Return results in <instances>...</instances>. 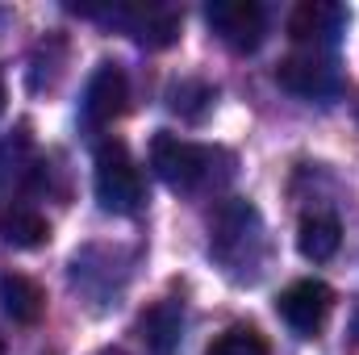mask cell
Returning <instances> with one entry per match:
<instances>
[{"label": "cell", "instance_id": "cell-12", "mask_svg": "<svg viewBox=\"0 0 359 355\" xmlns=\"http://www.w3.org/2000/svg\"><path fill=\"white\" fill-rule=\"evenodd\" d=\"M130 13V29L142 46L159 51V46H172L180 38V13L168 4H155V8H126Z\"/></svg>", "mask_w": 359, "mask_h": 355}, {"label": "cell", "instance_id": "cell-9", "mask_svg": "<svg viewBox=\"0 0 359 355\" xmlns=\"http://www.w3.org/2000/svg\"><path fill=\"white\" fill-rule=\"evenodd\" d=\"M297 247H301V255L313 260V264L334 260L339 247H343V226H339V217H334V213H305L301 226H297Z\"/></svg>", "mask_w": 359, "mask_h": 355}, {"label": "cell", "instance_id": "cell-3", "mask_svg": "<svg viewBox=\"0 0 359 355\" xmlns=\"http://www.w3.org/2000/svg\"><path fill=\"white\" fill-rule=\"evenodd\" d=\"M205 21L230 51H255L268 34V13L259 0H213L205 4Z\"/></svg>", "mask_w": 359, "mask_h": 355}, {"label": "cell", "instance_id": "cell-10", "mask_svg": "<svg viewBox=\"0 0 359 355\" xmlns=\"http://www.w3.org/2000/svg\"><path fill=\"white\" fill-rule=\"evenodd\" d=\"M138 330H142L147 347L155 355H172L180 343V330H184V309H180L176 301H159V305H151L142 314Z\"/></svg>", "mask_w": 359, "mask_h": 355}, {"label": "cell", "instance_id": "cell-8", "mask_svg": "<svg viewBox=\"0 0 359 355\" xmlns=\"http://www.w3.org/2000/svg\"><path fill=\"white\" fill-rule=\"evenodd\" d=\"M0 301H4V314L21 326H34L46 309V293L38 280H29L25 272H4L0 276Z\"/></svg>", "mask_w": 359, "mask_h": 355}, {"label": "cell", "instance_id": "cell-2", "mask_svg": "<svg viewBox=\"0 0 359 355\" xmlns=\"http://www.w3.org/2000/svg\"><path fill=\"white\" fill-rule=\"evenodd\" d=\"M147 188H142V168L134 163L130 147L121 138H104L96 147V201L109 213H138Z\"/></svg>", "mask_w": 359, "mask_h": 355}, {"label": "cell", "instance_id": "cell-14", "mask_svg": "<svg viewBox=\"0 0 359 355\" xmlns=\"http://www.w3.org/2000/svg\"><path fill=\"white\" fill-rule=\"evenodd\" d=\"M4 105H8V88H4V76H0V113H4Z\"/></svg>", "mask_w": 359, "mask_h": 355}, {"label": "cell", "instance_id": "cell-7", "mask_svg": "<svg viewBox=\"0 0 359 355\" xmlns=\"http://www.w3.org/2000/svg\"><path fill=\"white\" fill-rule=\"evenodd\" d=\"M347 21V8L343 4H330V0H301L288 17V38L292 42H305L309 51H322L326 42L339 38Z\"/></svg>", "mask_w": 359, "mask_h": 355}, {"label": "cell", "instance_id": "cell-16", "mask_svg": "<svg viewBox=\"0 0 359 355\" xmlns=\"http://www.w3.org/2000/svg\"><path fill=\"white\" fill-rule=\"evenodd\" d=\"M0 355H4V339H0Z\"/></svg>", "mask_w": 359, "mask_h": 355}, {"label": "cell", "instance_id": "cell-5", "mask_svg": "<svg viewBox=\"0 0 359 355\" xmlns=\"http://www.w3.org/2000/svg\"><path fill=\"white\" fill-rule=\"evenodd\" d=\"M276 84L284 92H292V96L322 100V96H334V92H339V67H334V59L322 55V51H301V55L280 59Z\"/></svg>", "mask_w": 359, "mask_h": 355}, {"label": "cell", "instance_id": "cell-11", "mask_svg": "<svg viewBox=\"0 0 359 355\" xmlns=\"http://www.w3.org/2000/svg\"><path fill=\"white\" fill-rule=\"evenodd\" d=\"M0 239H4L8 247L34 251V247H42V243L50 239V222H46L38 209H29V205H13V209L0 213Z\"/></svg>", "mask_w": 359, "mask_h": 355}, {"label": "cell", "instance_id": "cell-17", "mask_svg": "<svg viewBox=\"0 0 359 355\" xmlns=\"http://www.w3.org/2000/svg\"><path fill=\"white\" fill-rule=\"evenodd\" d=\"M355 335H359V318H355Z\"/></svg>", "mask_w": 359, "mask_h": 355}, {"label": "cell", "instance_id": "cell-4", "mask_svg": "<svg viewBox=\"0 0 359 355\" xmlns=\"http://www.w3.org/2000/svg\"><path fill=\"white\" fill-rule=\"evenodd\" d=\"M330 309H334V288H330L326 280H313V276L292 280V284L276 297V314H280L297 335H305V339H313V335L326 326Z\"/></svg>", "mask_w": 359, "mask_h": 355}, {"label": "cell", "instance_id": "cell-13", "mask_svg": "<svg viewBox=\"0 0 359 355\" xmlns=\"http://www.w3.org/2000/svg\"><path fill=\"white\" fill-rule=\"evenodd\" d=\"M205 355H271V347L255 326H230L209 343Z\"/></svg>", "mask_w": 359, "mask_h": 355}, {"label": "cell", "instance_id": "cell-1", "mask_svg": "<svg viewBox=\"0 0 359 355\" xmlns=\"http://www.w3.org/2000/svg\"><path fill=\"white\" fill-rule=\"evenodd\" d=\"M217 163H230V155L180 134H155L151 142V168L172 192H201L217 184Z\"/></svg>", "mask_w": 359, "mask_h": 355}, {"label": "cell", "instance_id": "cell-15", "mask_svg": "<svg viewBox=\"0 0 359 355\" xmlns=\"http://www.w3.org/2000/svg\"><path fill=\"white\" fill-rule=\"evenodd\" d=\"M100 355H126V351H117V347H113V351H100Z\"/></svg>", "mask_w": 359, "mask_h": 355}, {"label": "cell", "instance_id": "cell-6", "mask_svg": "<svg viewBox=\"0 0 359 355\" xmlns=\"http://www.w3.org/2000/svg\"><path fill=\"white\" fill-rule=\"evenodd\" d=\"M130 105V80L117 63H100L92 72L88 88H84V100H80V113H84V126L88 130H104L113 126Z\"/></svg>", "mask_w": 359, "mask_h": 355}]
</instances>
